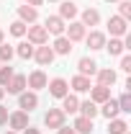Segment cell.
<instances>
[{"label": "cell", "mask_w": 131, "mask_h": 134, "mask_svg": "<svg viewBox=\"0 0 131 134\" xmlns=\"http://www.w3.org/2000/svg\"><path fill=\"white\" fill-rule=\"evenodd\" d=\"M121 70L123 72H131V57H123L121 59Z\"/></svg>", "instance_id": "cell-33"}, {"label": "cell", "mask_w": 131, "mask_h": 134, "mask_svg": "<svg viewBox=\"0 0 131 134\" xmlns=\"http://www.w3.org/2000/svg\"><path fill=\"white\" fill-rule=\"evenodd\" d=\"M0 44H3V31H0Z\"/></svg>", "instance_id": "cell-39"}, {"label": "cell", "mask_w": 131, "mask_h": 134, "mask_svg": "<svg viewBox=\"0 0 131 134\" xmlns=\"http://www.w3.org/2000/svg\"><path fill=\"white\" fill-rule=\"evenodd\" d=\"M118 10H121V18H123V21H129L131 18V3L129 0H121V3H118Z\"/></svg>", "instance_id": "cell-28"}, {"label": "cell", "mask_w": 131, "mask_h": 134, "mask_svg": "<svg viewBox=\"0 0 131 134\" xmlns=\"http://www.w3.org/2000/svg\"><path fill=\"white\" fill-rule=\"evenodd\" d=\"M69 52H72V41L67 36H59L54 41V54H69Z\"/></svg>", "instance_id": "cell-19"}, {"label": "cell", "mask_w": 131, "mask_h": 134, "mask_svg": "<svg viewBox=\"0 0 131 134\" xmlns=\"http://www.w3.org/2000/svg\"><path fill=\"white\" fill-rule=\"evenodd\" d=\"M49 93L54 96V98H64V96H67V80L54 77V80L49 83Z\"/></svg>", "instance_id": "cell-10"}, {"label": "cell", "mask_w": 131, "mask_h": 134, "mask_svg": "<svg viewBox=\"0 0 131 134\" xmlns=\"http://www.w3.org/2000/svg\"><path fill=\"white\" fill-rule=\"evenodd\" d=\"M23 88H26V77L23 75H13L10 80H8V93H23Z\"/></svg>", "instance_id": "cell-14"}, {"label": "cell", "mask_w": 131, "mask_h": 134, "mask_svg": "<svg viewBox=\"0 0 131 134\" xmlns=\"http://www.w3.org/2000/svg\"><path fill=\"white\" fill-rule=\"evenodd\" d=\"M44 124H46L49 129H59V126H64V111H62V108H49L46 116H44Z\"/></svg>", "instance_id": "cell-1"}, {"label": "cell", "mask_w": 131, "mask_h": 134, "mask_svg": "<svg viewBox=\"0 0 131 134\" xmlns=\"http://www.w3.org/2000/svg\"><path fill=\"white\" fill-rule=\"evenodd\" d=\"M26 83L31 85L33 90H41V88H46V75H44L41 70H36V72L28 75V80H26Z\"/></svg>", "instance_id": "cell-11"}, {"label": "cell", "mask_w": 131, "mask_h": 134, "mask_svg": "<svg viewBox=\"0 0 131 134\" xmlns=\"http://www.w3.org/2000/svg\"><path fill=\"white\" fill-rule=\"evenodd\" d=\"M21 98H18V106L23 108V111H33L36 106H39V96L36 93H18Z\"/></svg>", "instance_id": "cell-6"}, {"label": "cell", "mask_w": 131, "mask_h": 134, "mask_svg": "<svg viewBox=\"0 0 131 134\" xmlns=\"http://www.w3.org/2000/svg\"><path fill=\"white\" fill-rule=\"evenodd\" d=\"M10 77H13V67H0V85H8Z\"/></svg>", "instance_id": "cell-31"}, {"label": "cell", "mask_w": 131, "mask_h": 134, "mask_svg": "<svg viewBox=\"0 0 131 134\" xmlns=\"http://www.w3.org/2000/svg\"><path fill=\"white\" fill-rule=\"evenodd\" d=\"M44 29H46L49 34H57V36H62L67 26H64V18H59V16H49V18H46V26H44Z\"/></svg>", "instance_id": "cell-4"}, {"label": "cell", "mask_w": 131, "mask_h": 134, "mask_svg": "<svg viewBox=\"0 0 131 134\" xmlns=\"http://www.w3.org/2000/svg\"><path fill=\"white\" fill-rule=\"evenodd\" d=\"M77 16V5L75 3H62V8H59V18H75Z\"/></svg>", "instance_id": "cell-25"}, {"label": "cell", "mask_w": 131, "mask_h": 134, "mask_svg": "<svg viewBox=\"0 0 131 134\" xmlns=\"http://www.w3.org/2000/svg\"><path fill=\"white\" fill-rule=\"evenodd\" d=\"M77 134H90L93 132V119H85V116H80L77 121H75V126H72Z\"/></svg>", "instance_id": "cell-18"}, {"label": "cell", "mask_w": 131, "mask_h": 134, "mask_svg": "<svg viewBox=\"0 0 131 134\" xmlns=\"http://www.w3.org/2000/svg\"><path fill=\"white\" fill-rule=\"evenodd\" d=\"M129 124L123 119H111V126H108V134H126Z\"/></svg>", "instance_id": "cell-23"}, {"label": "cell", "mask_w": 131, "mask_h": 134, "mask_svg": "<svg viewBox=\"0 0 131 134\" xmlns=\"http://www.w3.org/2000/svg\"><path fill=\"white\" fill-rule=\"evenodd\" d=\"M77 108H80V100L75 98V96H69V93H67L64 98H62V111H64V114H75Z\"/></svg>", "instance_id": "cell-17"}, {"label": "cell", "mask_w": 131, "mask_h": 134, "mask_svg": "<svg viewBox=\"0 0 131 134\" xmlns=\"http://www.w3.org/2000/svg\"><path fill=\"white\" fill-rule=\"evenodd\" d=\"M108 3H116V0H108Z\"/></svg>", "instance_id": "cell-41"}, {"label": "cell", "mask_w": 131, "mask_h": 134, "mask_svg": "<svg viewBox=\"0 0 131 134\" xmlns=\"http://www.w3.org/2000/svg\"><path fill=\"white\" fill-rule=\"evenodd\" d=\"M118 108H121V111H126V114H131V96H129V93H123V96H121Z\"/></svg>", "instance_id": "cell-30"}, {"label": "cell", "mask_w": 131, "mask_h": 134, "mask_svg": "<svg viewBox=\"0 0 131 134\" xmlns=\"http://www.w3.org/2000/svg\"><path fill=\"white\" fill-rule=\"evenodd\" d=\"M23 134H41V132H39V129H33V126H26V129H23Z\"/></svg>", "instance_id": "cell-36"}, {"label": "cell", "mask_w": 131, "mask_h": 134, "mask_svg": "<svg viewBox=\"0 0 131 134\" xmlns=\"http://www.w3.org/2000/svg\"><path fill=\"white\" fill-rule=\"evenodd\" d=\"M5 134H16V132H5Z\"/></svg>", "instance_id": "cell-40"}, {"label": "cell", "mask_w": 131, "mask_h": 134, "mask_svg": "<svg viewBox=\"0 0 131 134\" xmlns=\"http://www.w3.org/2000/svg\"><path fill=\"white\" fill-rule=\"evenodd\" d=\"M26 31H28V41H31V44H39V47L46 44V39H49V31H46L44 26H28Z\"/></svg>", "instance_id": "cell-2"}, {"label": "cell", "mask_w": 131, "mask_h": 134, "mask_svg": "<svg viewBox=\"0 0 131 134\" xmlns=\"http://www.w3.org/2000/svg\"><path fill=\"white\" fill-rule=\"evenodd\" d=\"M8 121H10V129H26L28 126V114L26 111H16V114H10L8 116Z\"/></svg>", "instance_id": "cell-7"}, {"label": "cell", "mask_w": 131, "mask_h": 134, "mask_svg": "<svg viewBox=\"0 0 131 134\" xmlns=\"http://www.w3.org/2000/svg\"><path fill=\"white\" fill-rule=\"evenodd\" d=\"M123 49H126V47H123V41H121V39H111V44H108V52H111L113 57H118Z\"/></svg>", "instance_id": "cell-27"}, {"label": "cell", "mask_w": 131, "mask_h": 134, "mask_svg": "<svg viewBox=\"0 0 131 134\" xmlns=\"http://www.w3.org/2000/svg\"><path fill=\"white\" fill-rule=\"evenodd\" d=\"M77 70H80V75H85V77L87 75H95L98 72V62L90 59V57H82L80 62H77Z\"/></svg>", "instance_id": "cell-9"}, {"label": "cell", "mask_w": 131, "mask_h": 134, "mask_svg": "<svg viewBox=\"0 0 131 134\" xmlns=\"http://www.w3.org/2000/svg\"><path fill=\"white\" fill-rule=\"evenodd\" d=\"M108 98H111V88H105V85H95L93 88V96H90L93 103H105Z\"/></svg>", "instance_id": "cell-12"}, {"label": "cell", "mask_w": 131, "mask_h": 134, "mask_svg": "<svg viewBox=\"0 0 131 134\" xmlns=\"http://www.w3.org/2000/svg\"><path fill=\"white\" fill-rule=\"evenodd\" d=\"M10 57H13V49L8 44H0V59L3 62H10Z\"/></svg>", "instance_id": "cell-32"}, {"label": "cell", "mask_w": 131, "mask_h": 134, "mask_svg": "<svg viewBox=\"0 0 131 134\" xmlns=\"http://www.w3.org/2000/svg\"><path fill=\"white\" fill-rule=\"evenodd\" d=\"M100 111H103V116H105V119H116V116H118V111H121V108H118V100L108 98L105 103H103V108H100Z\"/></svg>", "instance_id": "cell-15"}, {"label": "cell", "mask_w": 131, "mask_h": 134, "mask_svg": "<svg viewBox=\"0 0 131 134\" xmlns=\"http://www.w3.org/2000/svg\"><path fill=\"white\" fill-rule=\"evenodd\" d=\"M18 57H21V59H31L33 57V47L31 44H28V41H23V44H18Z\"/></svg>", "instance_id": "cell-26"}, {"label": "cell", "mask_w": 131, "mask_h": 134, "mask_svg": "<svg viewBox=\"0 0 131 134\" xmlns=\"http://www.w3.org/2000/svg\"><path fill=\"white\" fill-rule=\"evenodd\" d=\"M41 3H44V0H28V5H33V8H36V5H41Z\"/></svg>", "instance_id": "cell-37"}, {"label": "cell", "mask_w": 131, "mask_h": 134, "mask_svg": "<svg viewBox=\"0 0 131 134\" xmlns=\"http://www.w3.org/2000/svg\"><path fill=\"white\" fill-rule=\"evenodd\" d=\"M3 93H5V88H3V85H0V98H3Z\"/></svg>", "instance_id": "cell-38"}, {"label": "cell", "mask_w": 131, "mask_h": 134, "mask_svg": "<svg viewBox=\"0 0 131 134\" xmlns=\"http://www.w3.org/2000/svg\"><path fill=\"white\" fill-rule=\"evenodd\" d=\"M10 34H13V36H23V34H26V23H23V21H13V23H10Z\"/></svg>", "instance_id": "cell-29"}, {"label": "cell", "mask_w": 131, "mask_h": 134, "mask_svg": "<svg viewBox=\"0 0 131 134\" xmlns=\"http://www.w3.org/2000/svg\"><path fill=\"white\" fill-rule=\"evenodd\" d=\"M87 47H90V49H103V47H105V36L100 31H93L87 36Z\"/></svg>", "instance_id": "cell-20"}, {"label": "cell", "mask_w": 131, "mask_h": 134, "mask_svg": "<svg viewBox=\"0 0 131 134\" xmlns=\"http://www.w3.org/2000/svg\"><path fill=\"white\" fill-rule=\"evenodd\" d=\"M72 88H75L77 93H85V90H90V77H85V75H77V77H72Z\"/></svg>", "instance_id": "cell-24"}, {"label": "cell", "mask_w": 131, "mask_h": 134, "mask_svg": "<svg viewBox=\"0 0 131 134\" xmlns=\"http://www.w3.org/2000/svg\"><path fill=\"white\" fill-rule=\"evenodd\" d=\"M67 39H69V41H80V39H85V26H82L80 21H72V23L67 26Z\"/></svg>", "instance_id": "cell-8"}, {"label": "cell", "mask_w": 131, "mask_h": 134, "mask_svg": "<svg viewBox=\"0 0 131 134\" xmlns=\"http://www.w3.org/2000/svg\"><path fill=\"white\" fill-rule=\"evenodd\" d=\"M59 134H77L75 129H69V126H59Z\"/></svg>", "instance_id": "cell-35"}, {"label": "cell", "mask_w": 131, "mask_h": 134, "mask_svg": "<svg viewBox=\"0 0 131 134\" xmlns=\"http://www.w3.org/2000/svg\"><path fill=\"white\" fill-rule=\"evenodd\" d=\"M5 121H8V108L0 106V124H5Z\"/></svg>", "instance_id": "cell-34"}, {"label": "cell", "mask_w": 131, "mask_h": 134, "mask_svg": "<svg viewBox=\"0 0 131 134\" xmlns=\"http://www.w3.org/2000/svg\"><path fill=\"white\" fill-rule=\"evenodd\" d=\"M18 16H21L23 23H33L36 16H39V10H36L33 5H21V8H18Z\"/></svg>", "instance_id": "cell-13"}, {"label": "cell", "mask_w": 131, "mask_h": 134, "mask_svg": "<svg viewBox=\"0 0 131 134\" xmlns=\"http://www.w3.org/2000/svg\"><path fill=\"white\" fill-rule=\"evenodd\" d=\"M108 31H111V36H123L126 34V21L121 16H111L108 18Z\"/></svg>", "instance_id": "cell-5"}, {"label": "cell", "mask_w": 131, "mask_h": 134, "mask_svg": "<svg viewBox=\"0 0 131 134\" xmlns=\"http://www.w3.org/2000/svg\"><path fill=\"white\" fill-rule=\"evenodd\" d=\"M33 57H36V62H39V65L46 67V65H51V62H54V49L41 44L39 49H33Z\"/></svg>", "instance_id": "cell-3"}, {"label": "cell", "mask_w": 131, "mask_h": 134, "mask_svg": "<svg viewBox=\"0 0 131 134\" xmlns=\"http://www.w3.org/2000/svg\"><path fill=\"white\" fill-rule=\"evenodd\" d=\"M116 83V72L113 70H98V85H113Z\"/></svg>", "instance_id": "cell-21"}, {"label": "cell", "mask_w": 131, "mask_h": 134, "mask_svg": "<svg viewBox=\"0 0 131 134\" xmlns=\"http://www.w3.org/2000/svg\"><path fill=\"white\" fill-rule=\"evenodd\" d=\"M100 21V13L98 10H95V8H87V10H82V26H95V23H98Z\"/></svg>", "instance_id": "cell-16"}, {"label": "cell", "mask_w": 131, "mask_h": 134, "mask_svg": "<svg viewBox=\"0 0 131 134\" xmlns=\"http://www.w3.org/2000/svg\"><path fill=\"white\" fill-rule=\"evenodd\" d=\"M77 111H82V116H85V119H95V116H98V106H95L93 100L80 103V108H77Z\"/></svg>", "instance_id": "cell-22"}]
</instances>
